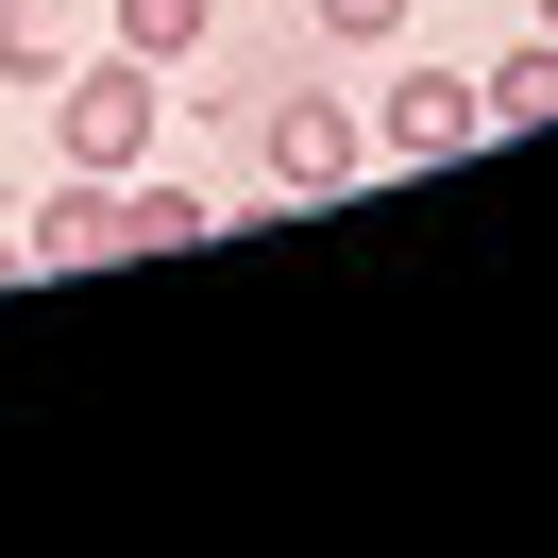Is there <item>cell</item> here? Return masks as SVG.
<instances>
[{"label": "cell", "mask_w": 558, "mask_h": 558, "mask_svg": "<svg viewBox=\"0 0 558 558\" xmlns=\"http://www.w3.org/2000/svg\"><path fill=\"white\" fill-rule=\"evenodd\" d=\"M51 69H69V35H51L35 0H0V85H51Z\"/></svg>", "instance_id": "8"}, {"label": "cell", "mask_w": 558, "mask_h": 558, "mask_svg": "<svg viewBox=\"0 0 558 558\" xmlns=\"http://www.w3.org/2000/svg\"><path fill=\"white\" fill-rule=\"evenodd\" d=\"M524 17H542V35H558V0H524Z\"/></svg>", "instance_id": "10"}, {"label": "cell", "mask_w": 558, "mask_h": 558, "mask_svg": "<svg viewBox=\"0 0 558 558\" xmlns=\"http://www.w3.org/2000/svg\"><path fill=\"white\" fill-rule=\"evenodd\" d=\"M17 238H35V271H102V254H136V186H119V170H69Z\"/></svg>", "instance_id": "4"}, {"label": "cell", "mask_w": 558, "mask_h": 558, "mask_svg": "<svg viewBox=\"0 0 558 558\" xmlns=\"http://www.w3.org/2000/svg\"><path fill=\"white\" fill-rule=\"evenodd\" d=\"M17 271H35V238H17V220H0V288H17Z\"/></svg>", "instance_id": "9"}, {"label": "cell", "mask_w": 558, "mask_h": 558, "mask_svg": "<svg viewBox=\"0 0 558 558\" xmlns=\"http://www.w3.org/2000/svg\"><path fill=\"white\" fill-rule=\"evenodd\" d=\"M153 136H170V69H153V51L51 69V153H69V170H153Z\"/></svg>", "instance_id": "1"}, {"label": "cell", "mask_w": 558, "mask_h": 558, "mask_svg": "<svg viewBox=\"0 0 558 558\" xmlns=\"http://www.w3.org/2000/svg\"><path fill=\"white\" fill-rule=\"evenodd\" d=\"M407 17H423V0H305L322 51H407Z\"/></svg>", "instance_id": "7"}, {"label": "cell", "mask_w": 558, "mask_h": 558, "mask_svg": "<svg viewBox=\"0 0 558 558\" xmlns=\"http://www.w3.org/2000/svg\"><path fill=\"white\" fill-rule=\"evenodd\" d=\"M254 170H271L288 220H322L355 170H373V119H355L339 85H271V102H254Z\"/></svg>", "instance_id": "2"}, {"label": "cell", "mask_w": 558, "mask_h": 558, "mask_svg": "<svg viewBox=\"0 0 558 558\" xmlns=\"http://www.w3.org/2000/svg\"><path fill=\"white\" fill-rule=\"evenodd\" d=\"M474 136H490L474 69H407V85L373 102V153H389V170H440V153H474Z\"/></svg>", "instance_id": "3"}, {"label": "cell", "mask_w": 558, "mask_h": 558, "mask_svg": "<svg viewBox=\"0 0 558 558\" xmlns=\"http://www.w3.org/2000/svg\"><path fill=\"white\" fill-rule=\"evenodd\" d=\"M474 102H490V136H542V119H558V35H542V17L474 69Z\"/></svg>", "instance_id": "5"}, {"label": "cell", "mask_w": 558, "mask_h": 558, "mask_svg": "<svg viewBox=\"0 0 558 558\" xmlns=\"http://www.w3.org/2000/svg\"><path fill=\"white\" fill-rule=\"evenodd\" d=\"M102 35H119V51H153V69H186V51L220 35V0H102Z\"/></svg>", "instance_id": "6"}]
</instances>
